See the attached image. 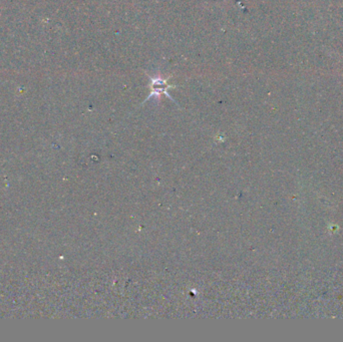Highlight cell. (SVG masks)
Segmentation results:
<instances>
[{"label":"cell","mask_w":343,"mask_h":342,"mask_svg":"<svg viewBox=\"0 0 343 342\" xmlns=\"http://www.w3.org/2000/svg\"><path fill=\"white\" fill-rule=\"evenodd\" d=\"M150 79H151V83H150L149 87H150V90H151V93H150L149 97H147L145 102L152 99V98L160 100L163 95H166V97L168 98H170L171 100L175 102V100L173 99V97H172L168 92L169 88L174 87V85H172V84L169 83V78L164 77L161 73H158V74H155L154 76H150Z\"/></svg>","instance_id":"obj_1"}]
</instances>
